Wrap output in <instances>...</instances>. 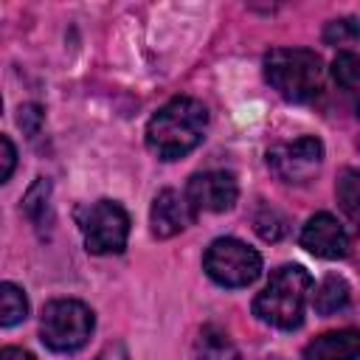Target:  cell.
Returning <instances> with one entry per match:
<instances>
[{"label":"cell","mask_w":360,"mask_h":360,"mask_svg":"<svg viewBox=\"0 0 360 360\" xmlns=\"http://www.w3.org/2000/svg\"><path fill=\"white\" fill-rule=\"evenodd\" d=\"M17 124L22 127V132H25L28 138H34L37 129H39V124H42V112H39V107H37V104H25V107H20Z\"/></svg>","instance_id":"cell-20"},{"label":"cell","mask_w":360,"mask_h":360,"mask_svg":"<svg viewBox=\"0 0 360 360\" xmlns=\"http://www.w3.org/2000/svg\"><path fill=\"white\" fill-rule=\"evenodd\" d=\"M208 110L197 98H172L146 124V146L160 160H177L188 155L205 135Z\"/></svg>","instance_id":"cell-1"},{"label":"cell","mask_w":360,"mask_h":360,"mask_svg":"<svg viewBox=\"0 0 360 360\" xmlns=\"http://www.w3.org/2000/svg\"><path fill=\"white\" fill-rule=\"evenodd\" d=\"M96 360H129V357H127L124 343H107V346L98 352V357H96Z\"/></svg>","instance_id":"cell-22"},{"label":"cell","mask_w":360,"mask_h":360,"mask_svg":"<svg viewBox=\"0 0 360 360\" xmlns=\"http://www.w3.org/2000/svg\"><path fill=\"white\" fill-rule=\"evenodd\" d=\"M0 360H34V354L25 349H17V346H6L0 352Z\"/></svg>","instance_id":"cell-23"},{"label":"cell","mask_w":360,"mask_h":360,"mask_svg":"<svg viewBox=\"0 0 360 360\" xmlns=\"http://www.w3.org/2000/svg\"><path fill=\"white\" fill-rule=\"evenodd\" d=\"M194 360H239V349L219 326H202L194 340Z\"/></svg>","instance_id":"cell-12"},{"label":"cell","mask_w":360,"mask_h":360,"mask_svg":"<svg viewBox=\"0 0 360 360\" xmlns=\"http://www.w3.org/2000/svg\"><path fill=\"white\" fill-rule=\"evenodd\" d=\"M264 79L287 101H312L323 87V62L307 48H273L264 56Z\"/></svg>","instance_id":"cell-3"},{"label":"cell","mask_w":360,"mask_h":360,"mask_svg":"<svg viewBox=\"0 0 360 360\" xmlns=\"http://www.w3.org/2000/svg\"><path fill=\"white\" fill-rule=\"evenodd\" d=\"M48 202H51V183L39 177V180L25 191V200H22V208H25V214H28V219H31L34 225H42V222H45L48 208H51Z\"/></svg>","instance_id":"cell-17"},{"label":"cell","mask_w":360,"mask_h":360,"mask_svg":"<svg viewBox=\"0 0 360 360\" xmlns=\"http://www.w3.org/2000/svg\"><path fill=\"white\" fill-rule=\"evenodd\" d=\"M301 360H360V332L357 329L323 332L304 346Z\"/></svg>","instance_id":"cell-11"},{"label":"cell","mask_w":360,"mask_h":360,"mask_svg":"<svg viewBox=\"0 0 360 360\" xmlns=\"http://www.w3.org/2000/svg\"><path fill=\"white\" fill-rule=\"evenodd\" d=\"M357 39H360V22L354 17L332 20L323 28V42H329V45H352Z\"/></svg>","instance_id":"cell-18"},{"label":"cell","mask_w":360,"mask_h":360,"mask_svg":"<svg viewBox=\"0 0 360 360\" xmlns=\"http://www.w3.org/2000/svg\"><path fill=\"white\" fill-rule=\"evenodd\" d=\"M338 202L343 214L360 228V169H346L338 180Z\"/></svg>","instance_id":"cell-15"},{"label":"cell","mask_w":360,"mask_h":360,"mask_svg":"<svg viewBox=\"0 0 360 360\" xmlns=\"http://www.w3.org/2000/svg\"><path fill=\"white\" fill-rule=\"evenodd\" d=\"M194 208L188 205L186 194H177L174 188H163L155 202H152V211H149V225H152V233L160 236V239H169L174 233H180L183 228L191 225L194 219Z\"/></svg>","instance_id":"cell-10"},{"label":"cell","mask_w":360,"mask_h":360,"mask_svg":"<svg viewBox=\"0 0 360 360\" xmlns=\"http://www.w3.org/2000/svg\"><path fill=\"white\" fill-rule=\"evenodd\" d=\"M312 290V276L301 264H284L273 270L270 281L253 301L259 321L278 329H298L304 323V307Z\"/></svg>","instance_id":"cell-2"},{"label":"cell","mask_w":360,"mask_h":360,"mask_svg":"<svg viewBox=\"0 0 360 360\" xmlns=\"http://www.w3.org/2000/svg\"><path fill=\"white\" fill-rule=\"evenodd\" d=\"M301 245L321 259H343L349 253V233L332 214H315L301 231Z\"/></svg>","instance_id":"cell-9"},{"label":"cell","mask_w":360,"mask_h":360,"mask_svg":"<svg viewBox=\"0 0 360 360\" xmlns=\"http://www.w3.org/2000/svg\"><path fill=\"white\" fill-rule=\"evenodd\" d=\"M25 315H28L25 292L17 284L3 281L0 284V323L3 326H14V323L25 321Z\"/></svg>","instance_id":"cell-16"},{"label":"cell","mask_w":360,"mask_h":360,"mask_svg":"<svg viewBox=\"0 0 360 360\" xmlns=\"http://www.w3.org/2000/svg\"><path fill=\"white\" fill-rule=\"evenodd\" d=\"M349 295H352V290H349L346 278L332 273V276H326V278L315 287V292H312V307H315L318 315H332V312H340V309L349 304Z\"/></svg>","instance_id":"cell-13"},{"label":"cell","mask_w":360,"mask_h":360,"mask_svg":"<svg viewBox=\"0 0 360 360\" xmlns=\"http://www.w3.org/2000/svg\"><path fill=\"white\" fill-rule=\"evenodd\" d=\"M332 76L338 82V87L346 93V98L352 101L354 112L360 115V56L357 53H338L332 62Z\"/></svg>","instance_id":"cell-14"},{"label":"cell","mask_w":360,"mask_h":360,"mask_svg":"<svg viewBox=\"0 0 360 360\" xmlns=\"http://www.w3.org/2000/svg\"><path fill=\"white\" fill-rule=\"evenodd\" d=\"M253 225H256V233H259L264 242H278V239L284 236V231H287L284 217H281L276 208H267V205L256 214Z\"/></svg>","instance_id":"cell-19"},{"label":"cell","mask_w":360,"mask_h":360,"mask_svg":"<svg viewBox=\"0 0 360 360\" xmlns=\"http://www.w3.org/2000/svg\"><path fill=\"white\" fill-rule=\"evenodd\" d=\"M79 228L84 236V248L96 256L121 253L129 236V217L112 200H98L79 211Z\"/></svg>","instance_id":"cell-6"},{"label":"cell","mask_w":360,"mask_h":360,"mask_svg":"<svg viewBox=\"0 0 360 360\" xmlns=\"http://www.w3.org/2000/svg\"><path fill=\"white\" fill-rule=\"evenodd\" d=\"M0 149H3V169H0V183H6L8 177H11V172H14V163H17V152H14V143H11V138L8 135H3L0 138Z\"/></svg>","instance_id":"cell-21"},{"label":"cell","mask_w":360,"mask_h":360,"mask_svg":"<svg viewBox=\"0 0 360 360\" xmlns=\"http://www.w3.org/2000/svg\"><path fill=\"white\" fill-rule=\"evenodd\" d=\"M323 163V143L312 135L267 149V166L281 183H307Z\"/></svg>","instance_id":"cell-7"},{"label":"cell","mask_w":360,"mask_h":360,"mask_svg":"<svg viewBox=\"0 0 360 360\" xmlns=\"http://www.w3.org/2000/svg\"><path fill=\"white\" fill-rule=\"evenodd\" d=\"M239 186L236 177L231 172H200L188 180L186 186V200L194 208V214L200 211H228L236 202Z\"/></svg>","instance_id":"cell-8"},{"label":"cell","mask_w":360,"mask_h":360,"mask_svg":"<svg viewBox=\"0 0 360 360\" xmlns=\"http://www.w3.org/2000/svg\"><path fill=\"white\" fill-rule=\"evenodd\" d=\"M202 267L211 281L222 287H248L262 276V256L239 239H214L202 256Z\"/></svg>","instance_id":"cell-5"},{"label":"cell","mask_w":360,"mask_h":360,"mask_svg":"<svg viewBox=\"0 0 360 360\" xmlns=\"http://www.w3.org/2000/svg\"><path fill=\"white\" fill-rule=\"evenodd\" d=\"M96 318L93 309L76 298H56L48 301L42 309V321H39V332L48 349L53 352H76L87 343V338L93 335Z\"/></svg>","instance_id":"cell-4"}]
</instances>
